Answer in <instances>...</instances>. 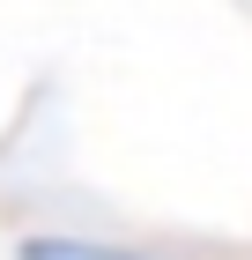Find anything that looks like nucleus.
Returning a JSON list of instances; mask_svg holds the SVG:
<instances>
[{
	"instance_id": "obj_1",
	"label": "nucleus",
	"mask_w": 252,
	"mask_h": 260,
	"mask_svg": "<svg viewBox=\"0 0 252 260\" xmlns=\"http://www.w3.org/2000/svg\"><path fill=\"white\" fill-rule=\"evenodd\" d=\"M22 260H149V253H134V245H104V238L45 231V238H22Z\"/></svg>"
}]
</instances>
